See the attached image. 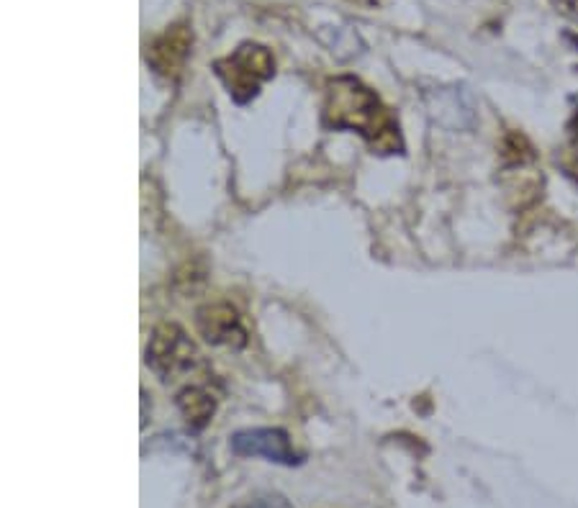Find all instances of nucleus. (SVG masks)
<instances>
[{
  "label": "nucleus",
  "instance_id": "obj_1",
  "mask_svg": "<svg viewBox=\"0 0 578 508\" xmlns=\"http://www.w3.org/2000/svg\"><path fill=\"white\" fill-rule=\"evenodd\" d=\"M324 124L330 128L358 132L378 154L402 152V134L396 119L381 103L373 90L366 88L358 77H334L327 85Z\"/></svg>",
  "mask_w": 578,
  "mask_h": 508
},
{
  "label": "nucleus",
  "instance_id": "obj_2",
  "mask_svg": "<svg viewBox=\"0 0 578 508\" xmlns=\"http://www.w3.org/2000/svg\"><path fill=\"white\" fill-rule=\"evenodd\" d=\"M213 70H217L221 83L226 85L230 96L237 103H247L257 96L260 85L273 77L275 60L268 47L247 41V45L234 49L230 57L213 64Z\"/></svg>",
  "mask_w": 578,
  "mask_h": 508
},
{
  "label": "nucleus",
  "instance_id": "obj_3",
  "mask_svg": "<svg viewBox=\"0 0 578 508\" xmlns=\"http://www.w3.org/2000/svg\"><path fill=\"white\" fill-rule=\"evenodd\" d=\"M198 349L190 342V336L177 324H162L155 329L152 339L147 347V364L155 370L162 381L183 375L198 364Z\"/></svg>",
  "mask_w": 578,
  "mask_h": 508
},
{
  "label": "nucleus",
  "instance_id": "obj_4",
  "mask_svg": "<svg viewBox=\"0 0 578 508\" xmlns=\"http://www.w3.org/2000/svg\"><path fill=\"white\" fill-rule=\"evenodd\" d=\"M230 447L239 457H266L270 462L288 464V468L302 462V455H296L283 429H245L232 436Z\"/></svg>",
  "mask_w": 578,
  "mask_h": 508
},
{
  "label": "nucleus",
  "instance_id": "obj_5",
  "mask_svg": "<svg viewBox=\"0 0 578 508\" xmlns=\"http://www.w3.org/2000/svg\"><path fill=\"white\" fill-rule=\"evenodd\" d=\"M196 326L209 345H224L234 349L247 345V332L242 326L239 313L230 303H211L198 309Z\"/></svg>",
  "mask_w": 578,
  "mask_h": 508
},
{
  "label": "nucleus",
  "instance_id": "obj_6",
  "mask_svg": "<svg viewBox=\"0 0 578 508\" xmlns=\"http://www.w3.org/2000/svg\"><path fill=\"white\" fill-rule=\"evenodd\" d=\"M190 41L193 39L188 26L177 24L173 28H168L165 34H160V37L147 47V62L152 64L160 75L173 77L181 73L185 57H188Z\"/></svg>",
  "mask_w": 578,
  "mask_h": 508
},
{
  "label": "nucleus",
  "instance_id": "obj_7",
  "mask_svg": "<svg viewBox=\"0 0 578 508\" xmlns=\"http://www.w3.org/2000/svg\"><path fill=\"white\" fill-rule=\"evenodd\" d=\"M177 409H181L185 424H188L193 432H201L211 421L213 411H217V398L206 388L190 385V388L177 393Z\"/></svg>",
  "mask_w": 578,
  "mask_h": 508
},
{
  "label": "nucleus",
  "instance_id": "obj_8",
  "mask_svg": "<svg viewBox=\"0 0 578 508\" xmlns=\"http://www.w3.org/2000/svg\"><path fill=\"white\" fill-rule=\"evenodd\" d=\"M234 508H294L283 496H260L253 500H242Z\"/></svg>",
  "mask_w": 578,
  "mask_h": 508
},
{
  "label": "nucleus",
  "instance_id": "obj_9",
  "mask_svg": "<svg viewBox=\"0 0 578 508\" xmlns=\"http://www.w3.org/2000/svg\"><path fill=\"white\" fill-rule=\"evenodd\" d=\"M563 170H566L568 177H574L578 183V152H574L568 157V160H563Z\"/></svg>",
  "mask_w": 578,
  "mask_h": 508
}]
</instances>
